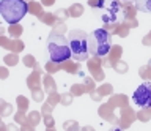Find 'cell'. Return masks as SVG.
<instances>
[{
	"label": "cell",
	"mask_w": 151,
	"mask_h": 131,
	"mask_svg": "<svg viewBox=\"0 0 151 131\" xmlns=\"http://www.w3.org/2000/svg\"><path fill=\"white\" fill-rule=\"evenodd\" d=\"M46 52H47L49 60L54 63H63L73 57L68 38H65L63 35L57 33V32H52L49 35V38H47Z\"/></svg>",
	"instance_id": "6da1fadb"
},
{
	"label": "cell",
	"mask_w": 151,
	"mask_h": 131,
	"mask_svg": "<svg viewBox=\"0 0 151 131\" xmlns=\"http://www.w3.org/2000/svg\"><path fill=\"white\" fill-rule=\"evenodd\" d=\"M112 36L106 29H96L88 35V49L90 55L98 59H104L110 52Z\"/></svg>",
	"instance_id": "7a4b0ae2"
},
{
	"label": "cell",
	"mask_w": 151,
	"mask_h": 131,
	"mask_svg": "<svg viewBox=\"0 0 151 131\" xmlns=\"http://www.w3.org/2000/svg\"><path fill=\"white\" fill-rule=\"evenodd\" d=\"M28 13V5L25 0H2L0 2V14L8 24L21 22Z\"/></svg>",
	"instance_id": "3957f363"
},
{
	"label": "cell",
	"mask_w": 151,
	"mask_h": 131,
	"mask_svg": "<svg viewBox=\"0 0 151 131\" xmlns=\"http://www.w3.org/2000/svg\"><path fill=\"white\" fill-rule=\"evenodd\" d=\"M68 41L71 46V52H73V59L77 62H85L90 55L88 35L83 30H71L68 33Z\"/></svg>",
	"instance_id": "277c9868"
},
{
	"label": "cell",
	"mask_w": 151,
	"mask_h": 131,
	"mask_svg": "<svg viewBox=\"0 0 151 131\" xmlns=\"http://www.w3.org/2000/svg\"><path fill=\"white\" fill-rule=\"evenodd\" d=\"M98 8L101 10V19L106 24H115L121 14V7L116 0H98Z\"/></svg>",
	"instance_id": "5b68a950"
},
{
	"label": "cell",
	"mask_w": 151,
	"mask_h": 131,
	"mask_svg": "<svg viewBox=\"0 0 151 131\" xmlns=\"http://www.w3.org/2000/svg\"><path fill=\"white\" fill-rule=\"evenodd\" d=\"M132 103L139 109H146L151 107V82H143L132 93Z\"/></svg>",
	"instance_id": "8992f818"
},
{
	"label": "cell",
	"mask_w": 151,
	"mask_h": 131,
	"mask_svg": "<svg viewBox=\"0 0 151 131\" xmlns=\"http://www.w3.org/2000/svg\"><path fill=\"white\" fill-rule=\"evenodd\" d=\"M135 8L140 13H151V0H135Z\"/></svg>",
	"instance_id": "52a82bcc"
},
{
	"label": "cell",
	"mask_w": 151,
	"mask_h": 131,
	"mask_svg": "<svg viewBox=\"0 0 151 131\" xmlns=\"http://www.w3.org/2000/svg\"><path fill=\"white\" fill-rule=\"evenodd\" d=\"M123 2H135V0H123Z\"/></svg>",
	"instance_id": "ba28073f"
}]
</instances>
